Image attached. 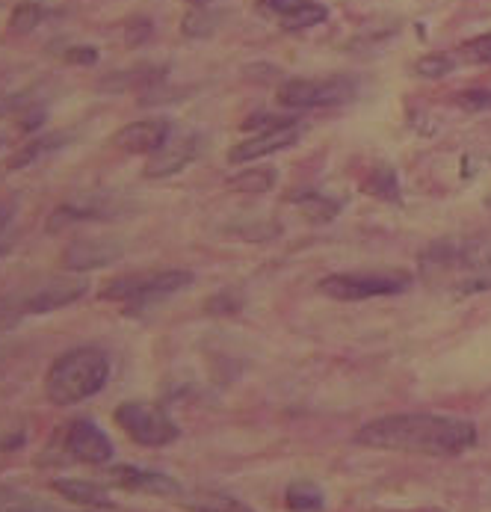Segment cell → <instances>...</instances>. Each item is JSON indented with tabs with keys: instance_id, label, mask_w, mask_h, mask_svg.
<instances>
[{
	"instance_id": "17",
	"label": "cell",
	"mask_w": 491,
	"mask_h": 512,
	"mask_svg": "<svg viewBox=\"0 0 491 512\" xmlns=\"http://www.w3.org/2000/svg\"><path fill=\"white\" fill-rule=\"evenodd\" d=\"M290 205L311 222H332L341 214V202L323 193H296L290 196Z\"/></svg>"
},
{
	"instance_id": "27",
	"label": "cell",
	"mask_w": 491,
	"mask_h": 512,
	"mask_svg": "<svg viewBox=\"0 0 491 512\" xmlns=\"http://www.w3.org/2000/svg\"><path fill=\"white\" fill-rule=\"evenodd\" d=\"M456 69V60L447 57V54H426L415 63V72L426 77V80H438V77H447V74Z\"/></svg>"
},
{
	"instance_id": "21",
	"label": "cell",
	"mask_w": 491,
	"mask_h": 512,
	"mask_svg": "<svg viewBox=\"0 0 491 512\" xmlns=\"http://www.w3.org/2000/svg\"><path fill=\"white\" fill-rule=\"evenodd\" d=\"M326 6H320V3H314V0H299L290 12H284L279 18V24L284 30H305V27H314V24H320V21H326Z\"/></svg>"
},
{
	"instance_id": "13",
	"label": "cell",
	"mask_w": 491,
	"mask_h": 512,
	"mask_svg": "<svg viewBox=\"0 0 491 512\" xmlns=\"http://www.w3.org/2000/svg\"><path fill=\"white\" fill-rule=\"evenodd\" d=\"M169 137H172V125L166 119H145V122L125 125L113 137V146L128 151V154H154L166 146Z\"/></svg>"
},
{
	"instance_id": "14",
	"label": "cell",
	"mask_w": 491,
	"mask_h": 512,
	"mask_svg": "<svg viewBox=\"0 0 491 512\" xmlns=\"http://www.w3.org/2000/svg\"><path fill=\"white\" fill-rule=\"evenodd\" d=\"M122 214V208L116 205V199L113 196H83L80 202H69V205H63V208H57L54 214H51V222H48V228L51 231H60V228H66V225H74V222H95V220H113V217H119Z\"/></svg>"
},
{
	"instance_id": "32",
	"label": "cell",
	"mask_w": 491,
	"mask_h": 512,
	"mask_svg": "<svg viewBox=\"0 0 491 512\" xmlns=\"http://www.w3.org/2000/svg\"><path fill=\"white\" fill-rule=\"evenodd\" d=\"M66 60H69V63L92 66V63H98V51H95V48H69V51H66Z\"/></svg>"
},
{
	"instance_id": "22",
	"label": "cell",
	"mask_w": 491,
	"mask_h": 512,
	"mask_svg": "<svg viewBox=\"0 0 491 512\" xmlns=\"http://www.w3.org/2000/svg\"><path fill=\"white\" fill-rule=\"evenodd\" d=\"M166 69H154V66H140L134 72L110 74L107 80L98 83V89H110V92H122V89H137V86H151Z\"/></svg>"
},
{
	"instance_id": "20",
	"label": "cell",
	"mask_w": 491,
	"mask_h": 512,
	"mask_svg": "<svg viewBox=\"0 0 491 512\" xmlns=\"http://www.w3.org/2000/svg\"><path fill=\"white\" fill-rule=\"evenodd\" d=\"M0 512H66L42 498H36L27 489L18 486H0Z\"/></svg>"
},
{
	"instance_id": "23",
	"label": "cell",
	"mask_w": 491,
	"mask_h": 512,
	"mask_svg": "<svg viewBox=\"0 0 491 512\" xmlns=\"http://www.w3.org/2000/svg\"><path fill=\"white\" fill-rule=\"evenodd\" d=\"M287 510L290 512H320L323 510V492L314 483H290L287 486Z\"/></svg>"
},
{
	"instance_id": "30",
	"label": "cell",
	"mask_w": 491,
	"mask_h": 512,
	"mask_svg": "<svg viewBox=\"0 0 491 512\" xmlns=\"http://www.w3.org/2000/svg\"><path fill=\"white\" fill-rule=\"evenodd\" d=\"M213 15H208V6H193V12L187 15L184 21V30L187 36H202V33H211Z\"/></svg>"
},
{
	"instance_id": "8",
	"label": "cell",
	"mask_w": 491,
	"mask_h": 512,
	"mask_svg": "<svg viewBox=\"0 0 491 512\" xmlns=\"http://www.w3.org/2000/svg\"><path fill=\"white\" fill-rule=\"evenodd\" d=\"M89 291L86 279L80 276H51V279H42L39 285H33L30 291L18 293L21 305H24V314H48V311H57V308H66L71 302L83 299Z\"/></svg>"
},
{
	"instance_id": "29",
	"label": "cell",
	"mask_w": 491,
	"mask_h": 512,
	"mask_svg": "<svg viewBox=\"0 0 491 512\" xmlns=\"http://www.w3.org/2000/svg\"><path fill=\"white\" fill-rule=\"evenodd\" d=\"M456 104L471 113H491V89H468L456 95Z\"/></svg>"
},
{
	"instance_id": "3",
	"label": "cell",
	"mask_w": 491,
	"mask_h": 512,
	"mask_svg": "<svg viewBox=\"0 0 491 512\" xmlns=\"http://www.w3.org/2000/svg\"><path fill=\"white\" fill-rule=\"evenodd\" d=\"M110 379V356L98 347L63 353L45 376V394L54 406H77L95 397Z\"/></svg>"
},
{
	"instance_id": "11",
	"label": "cell",
	"mask_w": 491,
	"mask_h": 512,
	"mask_svg": "<svg viewBox=\"0 0 491 512\" xmlns=\"http://www.w3.org/2000/svg\"><path fill=\"white\" fill-rule=\"evenodd\" d=\"M125 255L122 243L116 240H74L66 255H63V264L69 273H89V270H98V267H110L116 264L119 258Z\"/></svg>"
},
{
	"instance_id": "19",
	"label": "cell",
	"mask_w": 491,
	"mask_h": 512,
	"mask_svg": "<svg viewBox=\"0 0 491 512\" xmlns=\"http://www.w3.org/2000/svg\"><path fill=\"white\" fill-rule=\"evenodd\" d=\"M228 190L234 193H243V196H261V193H270L276 187V169H246V172H237L225 181Z\"/></svg>"
},
{
	"instance_id": "2",
	"label": "cell",
	"mask_w": 491,
	"mask_h": 512,
	"mask_svg": "<svg viewBox=\"0 0 491 512\" xmlns=\"http://www.w3.org/2000/svg\"><path fill=\"white\" fill-rule=\"evenodd\" d=\"M426 285H450L459 293H480L491 288V240H441L421 258Z\"/></svg>"
},
{
	"instance_id": "28",
	"label": "cell",
	"mask_w": 491,
	"mask_h": 512,
	"mask_svg": "<svg viewBox=\"0 0 491 512\" xmlns=\"http://www.w3.org/2000/svg\"><path fill=\"white\" fill-rule=\"evenodd\" d=\"M24 305L18 299V293H6L0 296V332H9L12 326H18L24 320Z\"/></svg>"
},
{
	"instance_id": "24",
	"label": "cell",
	"mask_w": 491,
	"mask_h": 512,
	"mask_svg": "<svg viewBox=\"0 0 491 512\" xmlns=\"http://www.w3.org/2000/svg\"><path fill=\"white\" fill-rule=\"evenodd\" d=\"M364 190L382 202H400V181H397L394 169H388V166L373 169L364 181Z\"/></svg>"
},
{
	"instance_id": "1",
	"label": "cell",
	"mask_w": 491,
	"mask_h": 512,
	"mask_svg": "<svg viewBox=\"0 0 491 512\" xmlns=\"http://www.w3.org/2000/svg\"><path fill=\"white\" fill-rule=\"evenodd\" d=\"M355 444L423 456H459L477 444V427L447 415H388L364 424L355 433Z\"/></svg>"
},
{
	"instance_id": "16",
	"label": "cell",
	"mask_w": 491,
	"mask_h": 512,
	"mask_svg": "<svg viewBox=\"0 0 491 512\" xmlns=\"http://www.w3.org/2000/svg\"><path fill=\"white\" fill-rule=\"evenodd\" d=\"M54 489H57L66 501L80 504V507H89V510H110V507H113V498L107 495V489L98 486V483H89V480L60 477V480H54Z\"/></svg>"
},
{
	"instance_id": "36",
	"label": "cell",
	"mask_w": 491,
	"mask_h": 512,
	"mask_svg": "<svg viewBox=\"0 0 491 512\" xmlns=\"http://www.w3.org/2000/svg\"><path fill=\"white\" fill-rule=\"evenodd\" d=\"M0 110H3V98H0Z\"/></svg>"
},
{
	"instance_id": "15",
	"label": "cell",
	"mask_w": 491,
	"mask_h": 512,
	"mask_svg": "<svg viewBox=\"0 0 491 512\" xmlns=\"http://www.w3.org/2000/svg\"><path fill=\"white\" fill-rule=\"evenodd\" d=\"M110 480L119 489L145 492V495H178L181 492L178 480H172L169 474L145 471V468H137V465H116V468H110Z\"/></svg>"
},
{
	"instance_id": "31",
	"label": "cell",
	"mask_w": 491,
	"mask_h": 512,
	"mask_svg": "<svg viewBox=\"0 0 491 512\" xmlns=\"http://www.w3.org/2000/svg\"><path fill=\"white\" fill-rule=\"evenodd\" d=\"M462 57L471 60V63H491V33L480 36V39H471L462 45Z\"/></svg>"
},
{
	"instance_id": "5",
	"label": "cell",
	"mask_w": 491,
	"mask_h": 512,
	"mask_svg": "<svg viewBox=\"0 0 491 512\" xmlns=\"http://www.w3.org/2000/svg\"><path fill=\"white\" fill-rule=\"evenodd\" d=\"M409 270H370V273H335L320 279L317 291L341 302H361L376 296H394L412 285Z\"/></svg>"
},
{
	"instance_id": "9",
	"label": "cell",
	"mask_w": 491,
	"mask_h": 512,
	"mask_svg": "<svg viewBox=\"0 0 491 512\" xmlns=\"http://www.w3.org/2000/svg\"><path fill=\"white\" fill-rule=\"evenodd\" d=\"M66 453L86 462V465H107L113 459V441L107 439V433L89 421V418H77L66 427V439H63Z\"/></svg>"
},
{
	"instance_id": "4",
	"label": "cell",
	"mask_w": 491,
	"mask_h": 512,
	"mask_svg": "<svg viewBox=\"0 0 491 512\" xmlns=\"http://www.w3.org/2000/svg\"><path fill=\"white\" fill-rule=\"evenodd\" d=\"M193 285L190 270H157V273H131L119 276L104 285L101 299L110 302H128L131 308H142L151 302H160L166 296H175L178 291Z\"/></svg>"
},
{
	"instance_id": "10",
	"label": "cell",
	"mask_w": 491,
	"mask_h": 512,
	"mask_svg": "<svg viewBox=\"0 0 491 512\" xmlns=\"http://www.w3.org/2000/svg\"><path fill=\"white\" fill-rule=\"evenodd\" d=\"M299 137H302V128H299L296 119H290L287 125L270 128V131H261V134L252 137L249 143L234 146L228 151V160H231V163H252V160H261V157H270V154H276V151L290 148Z\"/></svg>"
},
{
	"instance_id": "35",
	"label": "cell",
	"mask_w": 491,
	"mask_h": 512,
	"mask_svg": "<svg viewBox=\"0 0 491 512\" xmlns=\"http://www.w3.org/2000/svg\"><path fill=\"white\" fill-rule=\"evenodd\" d=\"M0 367H3V353H0Z\"/></svg>"
},
{
	"instance_id": "7",
	"label": "cell",
	"mask_w": 491,
	"mask_h": 512,
	"mask_svg": "<svg viewBox=\"0 0 491 512\" xmlns=\"http://www.w3.org/2000/svg\"><path fill=\"white\" fill-rule=\"evenodd\" d=\"M358 86L352 77H326V80H287L279 89L281 107L314 110V107H338L350 104Z\"/></svg>"
},
{
	"instance_id": "33",
	"label": "cell",
	"mask_w": 491,
	"mask_h": 512,
	"mask_svg": "<svg viewBox=\"0 0 491 512\" xmlns=\"http://www.w3.org/2000/svg\"><path fill=\"white\" fill-rule=\"evenodd\" d=\"M12 217H15V202H0V237L9 228ZM0 252H3V243H0Z\"/></svg>"
},
{
	"instance_id": "6",
	"label": "cell",
	"mask_w": 491,
	"mask_h": 512,
	"mask_svg": "<svg viewBox=\"0 0 491 512\" xmlns=\"http://www.w3.org/2000/svg\"><path fill=\"white\" fill-rule=\"evenodd\" d=\"M116 424L142 447H166L181 436L178 424L169 418L166 409H160L154 403H142V400L122 403L116 409Z\"/></svg>"
},
{
	"instance_id": "25",
	"label": "cell",
	"mask_w": 491,
	"mask_h": 512,
	"mask_svg": "<svg viewBox=\"0 0 491 512\" xmlns=\"http://www.w3.org/2000/svg\"><path fill=\"white\" fill-rule=\"evenodd\" d=\"M45 15H48V9L42 3H30V0L27 3H18L15 12H12V18H9V30L30 33V30H36L45 21Z\"/></svg>"
},
{
	"instance_id": "12",
	"label": "cell",
	"mask_w": 491,
	"mask_h": 512,
	"mask_svg": "<svg viewBox=\"0 0 491 512\" xmlns=\"http://www.w3.org/2000/svg\"><path fill=\"white\" fill-rule=\"evenodd\" d=\"M199 154V137L196 134H187V137H178V140H166V146L160 151L151 154V160L145 163V178H169V175H178L184 172Z\"/></svg>"
},
{
	"instance_id": "18",
	"label": "cell",
	"mask_w": 491,
	"mask_h": 512,
	"mask_svg": "<svg viewBox=\"0 0 491 512\" xmlns=\"http://www.w3.org/2000/svg\"><path fill=\"white\" fill-rule=\"evenodd\" d=\"M69 140H71L69 134H45V137H39V140L27 143L24 148H18V154L9 160V169H24V166H33V163H39L42 157H48V154H57V151L66 146Z\"/></svg>"
},
{
	"instance_id": "34",
	"label": "cell",
	"mask_w": 491,
	"mask_h": 512,
	"mask_svg": "<svg viewBox=\"0 0 491 512\" xmlns=\"http://www.w3.org/2000/svg\"><path fill=\"white\" fill-rule=\"evenodd\" d=\"M190 3H193V6H208L211 0H190Z\"/></svg>"
},
{
	"instance_id": "26",
	"label": "cell",
	"mask_w": 491,
	"mask_h": 512,
	"mask_svg": "<svg viewBox=\"0 0 491 512\" xmlns=\"http://www.w3.org/2000/svg\"><path fill=\"white\" fill-rule=\"evenodd\" d=\"M190 507L196 512H252L246 504H240V501H234L228 495H216V492L196 495Z\"/></svg>"
}]
</instances>
